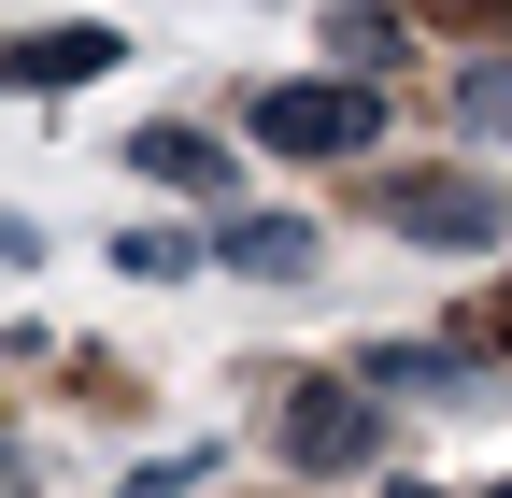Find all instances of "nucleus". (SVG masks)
Returning a JSON list of instances; mask_svg holds the SVG:
<instances>
[{"mask_svg":"<svg viewBox=\"0 0 512 498\" xmlns=\"http://www.w3.org/2000/svg\"><path fill=\"white\" fill-rule=\"evenodd\" d=\"M384 498H427V484H384Z\"/></svg>","mask_w":512,"mask_h":498,"instance_id":"obj_11","label":"nucleus"},{"mask_svg":"<svg viewBox=\"0 0 512 498\" xmlns=\"http://www.w3.org/2000/svg\"><path fill=\"white\" fill-rule=\"evenodd\" d=\"M384 413L356 385H285V470H370Z\"/></svg>","mask_w":512,"mask_h":498,"instance_id":"obj_3","label":"nucleus"},{"mask_svg":"<svg viewBox=\"0 0 512 498\" xmlns=\"http://www.w3.org/2000/svg\"><path fill=\"white\" fill-rule=\"evenodd\" d=\"M328 57H342L356 86H384V72H399L413 43H399V15H370V0H328Z\"/></svg>","mask_w":512,"mask_h":498,"instance_id":"obj_7","label":"nucleus"},{"mask_svg":"<svg viewBox=\"0 0 512 498\" xmlns=\"http://www.w3.org/2000/svg\"><path fill=\"white\" fill-rule=\"evenodd\" d=\"M456 114H470L484 143H512V57H470V72H456Z\"/></svg>","mask_w":512,"mask_h":498,"instance_id":"obj_9","label":"nucleus"},{"mask_svg":"<svg viewBox=\"0 0 512 498\" xmlns=\"http://www.w3.org/2000/svg\"><path fill=\"white\" fill-rule=\"evenodd\" d=\"M200 257H214V271H256V285H313V257H328V242H313L299 214H228Z\"/></svg>","mask_w":512,"mask_h":498,"instance_id":"obj_4","label":"nucleus"},{"mask_svg":"<svg viewBox=\"0 0 512 498\" xmlns=\"http://www.w3.org/2000/svg\"><path fill=\"white\" fill-rule=\"evenodd\" d=\"M384 228L441 242V257H484V242H512V185L498 171H384Z\"/></svg>","mask_w":512,"mask_h":498,"instance_id":"obj_2","label":"nucleus"},{"mask_svg":"<svg viewBox=\"0 0 512 498\" xmlns=\"http://www.w3.org/2000/svg\"><path fill=\"white\" fill-rule=\"evenodd\" d=\"M128 498H157V484H128Z\"/></svg>","mask_w":512,"mask_h":498,"instance_id":"obj_12","label":"nucleus"},{"mask_svg":"<svg viewBox=\"0 0 512 498\" xmlns=\"http://www.w3.org/2000/svg\"><path fill=\"white\" fill-rule=\"evenodd\" d=\"M256 143H271V157H370L384 143V86H356V72L256 86Z\"/></svg>","mask_w":512,"mask_h":498,"instance_id":"obj_1","label":"nucleus"},{"mask_svg":"<svg viewBox=\"0 0 512 498\" xmlns=\"http://www.w3.org/2000/svg\"><path fill=\"white\" fill-rule=\"evenodd\" d=\"M114 57H128V43H114L100 15H72V29H29L15 57H0V72H15V86H100Z\"/></svg>","mask_w":512,"mask_h":498,"instance_id":"obj_5","label":"nucleus"},{"mask_svg":"<svg viewBox=\"0 0 512 498\" xmlns=\"http://www.w3.org/2000/svg\"><path fill=\"white\" fill-rule=\"evenodd\" d=\"M15 484H29V470H15V442H0V498H15Z\"/></svg>","mask_w":512,"mask_h":498,"instance_id":"obj_10","label":"nucleus"},{"mask_svg":"<svg viewBox=\"0 0 512 498\" xmlns=\"http://www.w3.org/2000/svg\"><path fill=\"white\" fill-rule=\"evenodd\" d=\"M128 171H157L171 200H228V185H242V171H228L200 129H143V143H128Z\"/></svg>","mask_w":512,"mask_h":498,"instance_id":"obj_6","label":"nucleus"},{"mask_svg":"<svg viewBox=\"0 0 512 498\" xmlns=\"http://www.w3.org/2000/svg\"><path fill=\"white\" fill-rule=\"evenodd\" d=\"M114 271H128V285H185V271H200V242H185V228H128Z\"/></svg>","mask_w":512,"mask_h":498,"instance_id":"obj_8","label":"nucleus"},{"mask_svg":"<svg viewBox=\"0 0 512 498\" xmlns=\"http://www.w3.org/2000/svg\"><path fill=\"white\" fill-rule=\"evenodd\" d=\"M498 498H512V484H498Z\"/></svg>","mask_w":512,"mask_h":498,"instance_id":"obj_13","label":"nucleus"}]
</instances>
